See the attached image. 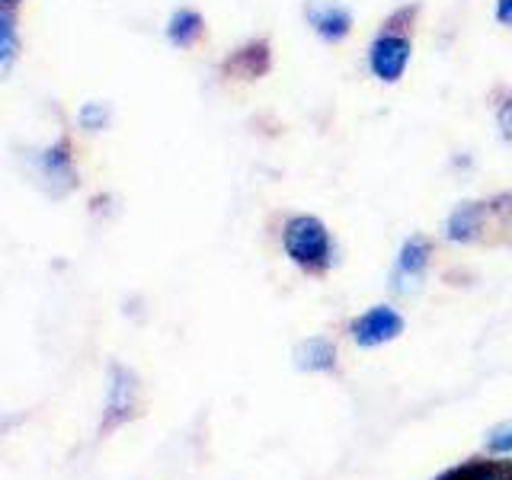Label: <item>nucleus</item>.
I'll use <instances>...</instances> for the list:
<instances>
[{
  "instance_id": "nucleus-1",
  "label": "nucleus",
  "mask_w": 512,
  "mask_h": 480,
  "mask_svg": "<svg viewBox=\"0 0 512 480\" xmlns=\"http://www.w3.org/2000/svg\"><path fill=\"white\" fill-rule=\"evenodd\" d=\"M282 250L304 272H327L333 266V237L317 215H292L282 228Z\"/></svg>"
},
{
  "instance_id": "nucleus-2",
  "label": "nucleus",
  "mask_w": 512,
  "mask_h": 480,
  "mask_svg": "<svg viewBox=\"0 0 512 480\" xmlns=\"http://www.w3.org/2000/svg\"><path fill=\"white\" fill-rule=\"evenodd\" d=\"M410 58H413V45L404 32H397V29H384L381 36L368 45V71H372L381 84H397V80L407 74Z\"/></svg>"
},
{
  "instance_id": "nucleus-3",
  "label": "nucleus",
  "mask_w": 512,
  "mask_h": 480,
  "mask_svg": "<svg viewBox=\"0 0 512 480\" xmlns=\"http://www.w3.org/2000/svg\"><path fill=\"white\" fill-rule=\"evenodd\" d=\"M407 320L394 304H372L368 311H362L356 320L349 324L352 343H359L362 349H375L384 343H394L400 333H404Z\"/></svg>"
},
{
  "instance_id": "nucleus-4",
  "label": "nucleus",
  "mask_w": 512,
  "mask_h": 480,
  "mask_svg": "<svg viewBox=\"0 0 512 480\" xmlns=\"http://www.w3.org/2000/svg\"><path fill=\"white\" fill-rule=\"evenodd\" d=\"M429 256H432V244L423 234H413L400 244L397 263L391 269V288L397 295H416L426 282V269H429Z\"/></svg>"
},
{
  "instance_id": "nucleus-5",
  "label": "nucleus",
  "mask_w": 512,
  "mask_h": 480,
  "mask_svg": "<svg viewBox=\"0 0 512 480\" xmlns=\"http://www.w3.org/2000/svg\"><path fill=\"white\" fill-rule=\"evenodd\" d=\"M135 413H138V375L125 365H112L106 407H103V432L128 423Z\"/></svg>"
},
{
  "instance_id": "nucleus-6",
  "label": "nucleus",
  "mask_w": 512,
  "mask_h": 480,
  "mask_svg": "<svg viewBox=\"0 0 512 480\" xmlns=\"http://www.w3.org/2000/svg\"><path fill=\"white\" fill-rule=\"evenodd\" d=\"M36 173L39 180L45 183V189L52 192V196H64V192H71L74 183H77V170H74V157H71V144L68 141H55L48 144L45 151L36 154Z\"/></svg>"
},
{
  "instance_id": "nucleus-7",
  "label": "nucleus",
  "mask_w": 512,
  "mask_h": 480,
  "mask_svg": "<svg viewBox=\"0 0 512 480\" xmlns=\"http://www.w3.org/2000/svg\"><path fill=\"white\" fill-rule=\"evenodd\" d=\"M304 16H308V26L324 42H343L349 36V29H352V13L343 4H336V0L311 4L308 10H304Z\"/></svg>"
},
{
  "instance_id": "nucleus-8",
  "label": "nucleus",
  "mask_w": 512,
  "mask_h": 480,
  "mask_svg": "<svg viewBox=\"0 0 512 480\" xmlns=\"http://www.w3.org/2000/svg\"><path fill=\"white\" fill-rule=\"evenodd\" d=\"M490 212V202H464L458 205L445 221V237L452 244H471V240L480 237V228H484V218Z\"/></svg>"
},
{
  "instance_id": "nucleus-9",
  "label": "nucleus",
  "mask_w": 512,
  "mask_h": 480,
  "mask_svg": "<svg viewBox=\"0 0 512 480\" xmlns=\"http://www.w3.org/2000/svg\"><path fill=\"white\" fill-rule=\"evenodd\" d=\"M298 372H333L336 368V343L330 336H308L292 352Z\"/></svg>"
},
{
  "instance_id": "nucleus-10",
  "label": "nucleus",
  "mask_w": 512,
  "mask_h": 480,
  "mask_svg": "<svg viewBox=\"0 0 512 480\" xmlns=\"http://www.w3.org/2000/svg\"><path fill=\"white\" fill-rule=\"evenodd\" d=\"M269 45L266 42H250L244 48H237V52L228 58V71L237 74V77H244V80H256V77H263L269 71Z\"/></svg>"
},
{
  "instance_id": "nucleus-11",
  "label": "nucleus",
  "mask_w": 512,
  "mask_h": 480,
  "mask_svg": "<svg viewBox=\"0 0 512 480\" xmlns=\"http://www.w3.org/2000/svg\"><path fill=\"white\" fill-rule=\"evenodd\" d=\"M202 32H205V20L196 13V10H189V7H180L176 10L170 20H167V39L170 45L176 48H189V45H196L202 39Z\"/></svg>"
},
{
  "instance_id": "nucleus-12",
  "label": "nucleus",
  "mask_w": 512,
  "mask_h": 480,
  "mask_svg": "<svg viewBox=\"0 0 512 480\" xmlns=\"http://www.w3.org/2000/svg\"><path fill=\"white\" fill-rule=\"evenodd\" d=\"M20 55V36H16V13L0 10V68L10 71V64Z\"/></svg>"
},
{
  "instance_id": "nucleus-13",
  "label": "nucleus",
  "mask_w": 512,
  "mask_h": 480,
  "mask_svg": "<svg viewBox=\"0 0 512 480\" xmlns=\"http://www.w3.org/2000/svg\"><path fill=\"white\" fill-rule=\"evenodd\" d=\"M77 125L84 128V132H103L109 125V106L106 103H84L77 109Z\"/></svg>"
},
{
  "instance_id": "nucleus-14",
  "label": "nucleus",
  "mask_w": 512,
  "mask_h": 480,
  "mask_svg": "<svg viewBox=\"0 0 512 480\" xmlns=\"http://www.w3.org/2000/svg\"><path fill=\"white\" fill-rule=\"evenodd\" d=\"M496 471H500V468H496L493 461H468V464H461V468L445 471L439 480H487Z\"/></svg>"
},
{
  "instance_id": "nucleus-15",
  "label": "nucleus",
  "mask_w": 512,
  "mask_h": 480,
  "mask_svg": "<svg viewBox=\"0 0 512 480\" xmlns=\"http://www.w3.org/2000/svg\"><path fill=\"white\" fill-rule=\"evenodd\" d=\"M487 452L490 455H512V423L496 426L487 436Z\"/></svg>"
},
{
  "instance_id": "nucleus-16",
  "label": "nucleus",
  "mask_w": 512,
  "mask_h": 480,
  "mask_svg": "<svg viewBox=\"0 0 512 480\" xmlns=\"http://www.w3.org/2000/svg\"><path fill=\"white\" fill-rule=\"evenodd\" d=\"M496 125H500V135L506 141H512V93L506 96L500 106H496Z\"/></svg>"
},
{
  "instance_id": "nucleus-17",
  "label": "nucleus",
  "mask_w": 512,
  "mask_h": 480,
  "mask_svg": "<svg viewBox=\"0 0 512 480\" xmlns=\"http://www.w3.org/2000/svg\"><path fill=\"white\" fill-rule=\"evenodd\" d=\"M496 20L503 26H512V0H496Z\"/></svg>"
},
{
  "instance_id": "nucleus-18",
  "label": "nucleus",
  "mask_w": 512,
  "mask_h": 480,
  "mask_svg": "<svg viewBox=\"0 0 512 480\" xmlns=\"http://www.w3.org/2000/svg\"><path fill=\"white\" fill-rule=\"evenodd\" d=\"M487 480H512V477H509V474H506V471L500 468V471H496L493 477H487Z\"/></svg>"
},
{
  "instance_id": "nucleus-19",
  "label": "nucleus",
  "mask_w": 512,
  "mask_h": 480,
  "mask_svg": "<svg viewBox=\"0 0 512 480\" xmlns=\"http://www.w3.org/2000/svg\"><path fill=\"white\" fill-rule=\"evenodd\" d=\"M20 7V0H4V10H16Z\"/></svg>"
}]
</instances>
